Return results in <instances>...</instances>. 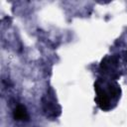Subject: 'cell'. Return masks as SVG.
I'll return each mask as SVG.
<instances>
[{
	"mask_svg": "<svg viewBox=\"0 0 127 127\" xmlns=\"http://www.w3.org/2000/svg\"><path fill=\"white\" fill-rule=\"evenodd\" d=\"M104 87L99 86L96 84V91H97V101L99 106L102 109H109L111 108L110 103H115L118 99L119 95V86L116 83L105 82L103 83Z\"/></svg>",
	"mask_w": 127,
	"mask_h": 127,
	"instance_id": "cell-1",
	"label": "cell"
}]
</instances>
